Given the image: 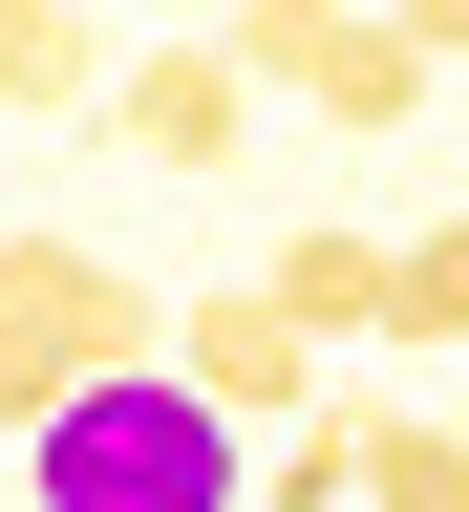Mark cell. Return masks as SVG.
<instances>
[{
	"label": "cell",
	"mask_w": 469,
	"mask_h": 512,
	"mask_svg": "<svg viewBox=\"0 0 469 512\" xmlns=\"http://www.w3.org/2000/svg\"><path fill=\"white\" fill-rule=\"evenodd\" d=\"M22 491H43V512H256V491H235V406L171 384V363H128V384H86L64 427H22Z\"/></svg>",
	"instance_id": "obj_1"
},
{
	"label": "cell",
	"mask_w": 469,
	"mask_h": 512,
	"mask_svg": "<svg viewBox=\"0 0 469 512\" xmlns=\"http://www.w3.org/2000/svg\"><path fill=\"white\" fill-rule=\"evenodd\" d=\"M171 384H214V406L278 448V427H320L342 384H320V342L278 320V278H214V299H171Z\"/></svg>",
	"instance_id": "obj_2"
},
{
	"label": "cell",
	"mask_w": 469,
	"mask_h": 512,
	"mask_svg": "<svg viewBox=\"0 0 469 512\" xmlns=\"http://www.w3.org/2000/svg\"><path fill=\"white\" fill-rule=\"evenodd\" d=\"M107 128H128V171H235V150H256V64H235L214 22H192V43H128Z\"/></svg>",
	"instance_id": "obj_3"
},
{
	"label": "cell",
	"mask_w": 469,
	"mask_h": 512,
	"mask_svg": "<svg viewBox=\"0 0 469 512\" xmlns=\"http://www.w3.org/2000/svg\"><path fill=\"white\" fill-rule=\"evenodd\" d=\"M256 278H278V320H299V342H406V235H363V214L278 235Z\"/></svg>",
	"instance_id": "obj_4"
},
{
	"label": "cell",
	"mask_w": 469,
	"mask_h": 512,
	"mask_svg": "<svg viewBox=\"0 0 469 512\" xmlns=\"http://www.w3.org/2000/svg\"><path fill=\"white\" fill-rule=\"evenodd\" d=\"M128 43L86 22V0H0V107H107Z\"/></svg>",
	"instance_id": "obj_5"
},
{
	"label": "cell",
	"mask_w": 469,
	"mask_h": 512,
	"mask_svg": "<svg viewBox=\"0 0 469 512\" xmlns=\"http://www.w3.org/2000/svg\"><path fill=\"white\" fill-rule=\"evenodd\" d=\"M363 470H384V406H320L256 448V512H363Z\"/></svg>",
	"instance_id": "obj_6"
},
{
	"label": "cell",
	"mask_w": 469,
	"mask_h": 512,
	"mask_svg": "<svg viewBox=\"0 0 469 512\" xmlns=\"http://www.w3.org/2000/svg\"><path fill=\"white\" fill-rule=\"evenodd\" d=\"M342 22H363V0H214V43H235V64H256L278 107H320V64H342Z\"/></svg>",
	"instance_id": "obj_7"
},
{
	"label": "cell",
	"mask_w": 469,
	"mask_h": 512,
	"mask_svg": "<svg viewBox=\"0 0 469 512\" xmlns=\"http://www.w3.org/2000/svg\"><path fill=\"white\" fill-rule=\"evenodd\" d=\"M363 512H469V427L384 406V470H363Z\"/></svg>",
	"instance_id": "obj_8"
},
{
	"label": "cell",
	"mask_w": 469,
	"mask_h": 512,
	"mask_svg": "<svg viewBox=\"0 0 469 512\" xmlns=\"http://www.w3.org/2000/svg\"><path fill=\"white\" fill-rule=\"evenodd\" d=\"M406 342H469V214L406 235Z\"/></svg>",
	"instance_id": "obj_9"
},
{
	"label": "cell",
	"mask_w": 469,
	"mask_h": 512,
	"mask_svg": "<svg viewBox=\"0 0 469 512\" xmlns=\"http://www.w3.org/2000/svg\"><path fill=\"white\" fill-rule=\"evenodd\" d=\"M0 256H22V235H0Z\"/></svg>",
	"instance_id": "obj_10"
}]
</instances>
